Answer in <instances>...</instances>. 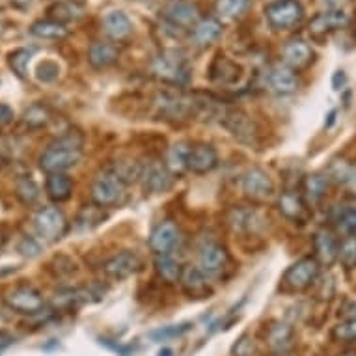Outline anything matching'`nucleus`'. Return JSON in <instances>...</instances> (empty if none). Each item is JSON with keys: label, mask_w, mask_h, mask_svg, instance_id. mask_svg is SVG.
<instances>
[{"label": "nucleus", "mask_w": 356, "mask_h": 356, "mask_svg": "<svg viewBox=\"0 0 356 356\" xmlns=\"http://www.w3.org/2000/svg\"><path fill=\"white\" fill-rule=\"evenodd\" d=\"M84 136L79 131H70L51 144L41 153L40 168L47 174H64L65 170L73 168L82 157Z\"/></svg>", "instance_id": "obj_1"}, {"label": "nucleus", "mask_w": 356, "mask_h": 356, "mask_svg": "<svg viewBox=\"0 0 356 356\" xmlns=\"http://www.w3.org/2000/svg\"><path fill=\"white\" fill-rule=\"evenodd\" d=\"M125 191H127V183L123 181L114 170H103L101 174L95 175L92 187H90L94 204L101 205V207L122 205L125 194H127Z\"/></svg>", "instance_id": "obj_2"}, {"label": "nucleus", "mask_w": 356, "mask_h": 356, "mask_svg": "<svg viewBox=\"0 0 356 356\" xmlns=\"http://www.w3.org/2000/svg\"><path fill=\"white\" fill-rule=\"evenodd\" d=\"M155 111L164 120H188L200 111V103L183 94H159L155 97Z\"/></svg>", "instance_id": "obj_3"}, {"label": "nucleus", "mask_w": 356, "mask_h": 356, "mask_svg": "<svg viewBox=\"0 0 356 356\" xmlns=\"http://www.w3.org/2000/svg\"><path fill=\"white\" fill-rule=\"evenodd\" d=\"M4 304L10 309H13L15 314H23V316H38L45 308L43 295L26 284L8 289L4 293Z\"/></svg>", "instance_id": "obj_4"}, {"label": "nucleus", "mask_w": 356, "mask_h": 356, "mask_svg": "<svg viewBox=\"0 0 356 356\" xmlns=\"http://www.w3.org/2000/svg\"><path fill=\"white\" fill-rule=\"evenodd\" d=\"M265 17L276 30H291L302 23L304 8L298 0H275L265 8Z\"/></svg>", "instance_id": "obj_5"}, {"label": "nucleus", "mask_w": 356, "mask_h": 356, "mask_svg": "<svg viewBox=\"0 0 356 356\" xmlns=\"http://www.w3.org/2000/svg\"><path fill=\"white\" fill-rule=\"evenodd\" d=\"M317 276H319V261L316 257H304L300 261L293 263L284 273L282 286L286 291H304L316 284Z\"/></svg>", "instance_id": "obj_6"}, {"label": "nucleus", "mask_w": 356, "mask_h": 356, "mask_svg": "<svg viewBox=\"0 0 356 356\" xmlns=\"http://www.w3.org/2000/svg\"><path fill=\"white\" fill-rule=\"evenodd\" d=\"M35 234L47 243H56L67 232V220L58 207H43L34 216Z\"/></svg>", "instance_id": "obj_7"}, {"label": "nucleus", "mask_w": 356, "mask_h": 356, "mask_svg": "<svg viewBox=\"0 0 356 356\" xmlns=\"http://www.w3.org/2000/svg\"><path fill=\"white\" fill-rule=\"evenodd\" d=\"M152 71L157 79L174 86H185L188 82L187 65L175 53H163L157 56L153 60Z\"/></svg>", "instance_id": "obj_8"}, {"label": "nucleus", "mask_w": 356, "mask_h": 356, "mask_svg": "<svg viewBox=\"0 0 356 356\" xmlns=\"http://www.w3.org/2000/svg\"><path fill=\"white\" fill-rule=\"evenodd\" d=\"M140 181L144 191L149 194L168 193L174 185V174L161 161H152L142 166Z\"/></svg>", "instance_id": "obj_9"}, {"label": "nucleus", "mask_w": 356, "mask_h": 356, "mask_svg": "<svg viewBox=\"0 0 356 356\" xmlns=\"http://www.w3.org/2000/svg\"><path fill=\"white\" fill-rule=\"evenodd\" d=\"M243 193L246 198L252 202H267L275 194V183L269 177V174L261 168H250L243 175L241 181Z\"/></svg>", "instance_id": "obj_10"}, {"label": "nucleus", "mask_w": 356, "mask_h": 356, "mask_svg": "<svg viewBox=\"0 0 356 356\" xmlns=\"http://www.w3.org/2000/svg\"><path fill=\"white\" fill-rule=\"evenodd\" d=\"M224 218L235 234H259L265 228V218L252 207H229Z\"/></svg>", "instance_id": "obj_11"}, {"label": "nucleus", "mask_w": 356, "mask_h": 356, "mask_svg": "<svg viewBox=\"0 0 356 356\" xmlns=\"http://www.w3.org/2000/svg\"><path fill=\"white\" fill-rule=\"evenodd\" d=\"M142 269V259L138 257V254L131 250L120 252L116 256H112L108 261L103 265V270L105 275L111 278V280L122 282L129 276L136 275L138 270Z\"/></svg>", "instance_id": "obj_12"}, {"label": "nucleus", "mask_w": 356, "mask_h": 356, "mask_svg": "<svg viewBox=\"0 0 356 356\" xmlns=\"http://www.w3.org/2000/svg\"><path fill=\"white\" fill-rule=\"evenodd\" d=\"M220 123L228 129L237 140L246 142V144H252V142L256 140V123L252 122V118L248 114H245L243 111H235V108L226 111L222 114Z\"/></svg>", "instance_id": "obj_13"}, {"label": "nucleus", "mask_w": 356, "mask_h": 356, "mask_svg": "<svg viewBox=\"0 0 356 356\" xmlns=\"http://www.w3.org/2000/svg\"><path fill=\"white\" fill-rule=\"evenodd\" d=\"M164 17L177 29H187L198 23L200 10L191 0H170L164 6Z\"/></svg>", "instance_id": "obj_14"}, {"label": "nucleus", "mask_w": 356, "mask_h": 356, "mask_svg": "<svg viewBox=\"0 0 356 356\" xmlns=\"http://www.w3.org/2000/svg\"><path fill=\"white\" fill-rule=\"evenodd\" d=\"M229 254L218 243H207L200 250V269L207 276H218L228 269Z\"/></svg>", "instance_id": "obj_15"}, {"label": "nucleus", "mask_w": 356, "mask_h": 356, "mask_svg": "<svg viewBox=\"0 0 356 356\" xmlns=\"http://www.w3.org/2000/svg\"><path fill=\"white\" fill-rule=\"evenodd\" d=\"M276 205H278L280 215L286 216L287 220L300 222V224L308 220L309 209L302 194L295 193V191H284L278 196V204Z\"/></svg>", "instance_id": "obj_16"}, {"label": "nucleus", "mask_w": 356, "mask_h": 356, "mask_svg": "<svg viewBox=\"0 0 356 356\" xmlns=\"http://www.w3.org/2000/svg\"><path fill=\"white\" fill-rule=\"evenodd\" d=\"M314 252H316V259L321 265L330 267L334 261H338L339 241L336 234L328 228L317 229L314 235Z\"/></svg>", "instance_id": "obj_17"}, {"label": "nucleus", "mask_w": 356, "mask_h": 356, "mask_svg": "<svg viewBox=\"0 0 356 356\" xmlns=\"http://www.w3.org/2000/svg\"><path fill=\"white\" fill-rule=\"evenodd\" d=\"M179 284L191 298H207L213 293L207 275L200 267H193V265L183 269Z\"/></svg>", "instance_id": "obj_18"}, {"label": "nucleus", "mask_w": 356, "mask_h": 356, "mask_svg": "<svg viewBox=\"0 0 356 356\" xmlns=\"http://www.w3.org/2000/svg\"><path fill=\"white\" fill-rule=\"evenodd\" d=\"M177 239H179V229H177V226L172 220H164L159 226H155V229L149 235V248L157 256H163V254H168L174 248Z\"/></svg>", "instance_id": "obj_19"}, {"label": "nucleus", "mask_w": 356, "mask_h": 356, "mask_svg": "<svg viewBox=\"0 0 356 356\" xmlns=\"http://www.w3.org/2000/svg\"><path fill=\"white\" fill-rule=\"evenodd\" d=\"M218 166V153L209 144H196L188 155V170L194 174H207Z\"/></svg>", "instance_id": "obj_20"}, {"label": "nucleus", "mask_w": 356, "mask_h": 356, "mask_svg": "<svg viewBox=\"0 0 356 356\" xmlns=\"http://www.w3.org/2000/svg\"><path fill=\"white\" fill-rule=\"evenodd\" d=\"M267 81H269L270 90L280 95L295 94L298 90V76L289 65H275L269 71Z\"/></svg>", "instance_id": "obj_21"}, {"label": "nucleus", "mask_w": 356, "mask_h": 356, "mask_svg": "<svg viewBox=\"0 0 356 356\" xmlns=\"http://www.w3.org/2000/svg\"><path fill=\"white\" fill-rule=\"evenodd\" d=\"M103 29L114 41H125L133 34V21L122 10H112L103 17Z\"/></svg>", "instance_id": "obj_22"}, {"label": "nucleus", "mask_w": 356, "mask_h": 356, "mask_svg": "<svg viewBox=\"0 0 356 356\" xmlns=\"http://www.w3.org/2000/svg\"><path fill=\"white\" fill-rule=\"evenodd\" d=\"M345 24H349V13H345L343 10H330V12L319 13L317 17H314V21L309 23V34L323 38L328 32L341 29Z\"/></svg>", "instance_id": "obj_23"}, {"label": "nucleus", "mask_w": 356, "mask_h": 356, "mask_svg": "<svg viewBox=\"0 0 356 356\" xmlns=\"http://www.w3.org/2000/svg\"><path fill=\"white\" fill-rule=\"evenodd\" d=\"M282 54H284V60L291 70H304L314 60V51L304 40L287 41Z\"/></svg>", "instance_id": "obj_24"}, {"label": "nucleus", "mask_w": 356, "mask_h": 356, "mask_svg": "<svg viewBox=\"0 0 356 356\" xmlns=\"http://www.w3.org/2000/svg\"><path fill=\"white\" fill-rule=\"evenodd\" d=\"M293 327L289 323L284 321H275L267 330V345L275 355H286L289 347L293 345Z\"/></svg>", "instance_id": "obj_25"}, {"label": "nucleus", "mask_w": 356, "mask_h": 356, "mask_svg": "<svg viewBox=\"0 0 356 356\" xmlns=\"http://www.w3.org/2000/svg\"><path fill=\"white\" fill-rule=\"evenodd\" d=\"M222 35V24L218 19L205 17L200 19L193 29V41L198 47H209Z\"/></svg>", "instance_id": "obj_26"}, {"label": "nucleus", "mask_w": 356, "mask_h": 356, "mask_svg": "<svg viewBox=\"0 0 356 356\" xmlns=\"http://www.w3.org/2000/svg\"><path fill=\"white\" fill-rule=\"evenodd\" d=\"M118 56H120V53H118L116 45H112V43L97 41V43H92V47L88 49V62L95 70L111 67L118 60Z\"/></svg>", "instance_id": "obj_27"}, {"label": "nucleus", "mask_w": 356, "mask_h": 356, "mask_svg": "<svg viewBox=\"0 0 356 356\" xmlns=\"http://www.w3.org/2000/svg\"><path fill=\"white\" fill-rule=\"evenodd\" d=\"M328 185H330V177L328 174H321V172H316V174L306 175V179L302 183V196L306 202L309 204H317L325 198V194L328 191Z\"/></svg>", "instance_id": "obj_28"}, {"label": "nucleus", "mask_w": 356, "mask_h": 356, "mask_svg": "<svg viewBox=\"0 0 356 356\" xmlns=\"http://www.w3.org/2000/svg\"><path fill=\"white\" fill-rule=\"evenodd\" d=\"M47 196L56 204H62L65 200L71 198L73 194V181L70 175L65 174H49L47 183H45Z\"/></svg>", "instance_id": "obj_29"}, {"label": "nucleus", "mask_w": 356, "mask_h": 356, "mask_svg": "<svg viewBox=\"0 0 356 356\" xmlns=\"http://www.w3.org/2000/svg\"><path fill=\"white\" fill-rule=\"evenodd\" d=\"M47 13L49 19L65 24L81 19L84 15V6L75 2V0H62V2H54L53 6H49Z\"/></svg>", "instance_id": "obj_30"}, {"label": "nucleus", "mask_w": 356, "mask_h": 356, "mask_svg": "<svg viewBox=\"0 0 356 356\" xmlns=\"http://www.w3.org/2000/svg\"><path fill=\"white\" fill-rule=\"evenodd\" d=\"M328 177H332L334 181L339 183L345 191L356 196V166H353L347 161H334L328 170Z\"/></svg>", "instance_id": "obj_31"}, {"label": "nucleus", "mask_w": 356, "mask_h": 356, "mask_svg": "<svg viewBox=\"0 0 356 356\" xmlns=\"http://www.w3.org/2000/svg\"><path fill=\"white\" fill-rule=\"evenodd\" d=\"M193 146L188 142H175L174 146H170L168 153H166V166L174 175L181 174L185 170H188V155H191Z\"/></svg>", "instance_id": "obj_32"}, {"label": "nucleus", "mask_w": 356, "mask_h": 356, "mask_svg": "<svg viewBox=\"0 0 356 356\" xmlns=\"http://www.w3.org/2000/svg\"><path fill=\"white\" fill-rule=\"evenodd\" d=\"M67 32L70 30L65 29V24L53 21V19H41L30 26V34L40 40H64Z\"/></svg>", "instance_id": "obj_33"}, {"label": "nucleus", "mask_w": 356, "mask_h": 356, "mask_svg": "<svg viewBox=\"0 0 356 356\" xmlns=\"http://www.w3.org/2000/svg\"><path fill=\"white\" fill-rule=\"evenodd\" d=\"M155 270H157L159 278L166 282V284H177V282L181 280L183 267L179 265L177 259H174L168 254L155 257Z\"/></svg>", "instance_id": "obj_34"}, {"label": "nucleus", "mask_w": 356, "mask_h": 356, "mask_svg": "<svg viewBox=\"0 0 356 356\" xmlns=\"http://www.w3.org/2000/svg\"><path fill=\"white\" fill-rule=\"evenodd\" d=\"M106 218V213L103 211V207L97 204H92V205H84L76 216L75 220V228L79 232H86V229H94L99 226L101 222Z\"/></svg>", "instance_id": "obj_35"}, {"label": "nucleus", "mask_w": 356, "mask_h": 356, "mask_svg": "<svg viewBox=\"0 0 356 356\" xmlns=\"http://www.w3.org/2000/svg\"><path fill=\"white\" fill-rule=\"evenodd\" d=\"M239 65L226 58H218L211 67V79L220 84H232L239 79Z\"/></svg>", "instance_id": "obj_36"}, {"label": "nucleus", "mask_w": 356, "mask_h": 356, "mask_svg": "<svg viewBox=\"0 0 356 356\" xmlns=\"http://www.w3.org/2000/svg\"><path fill=\"white\" fill-rule=\"evenodd\" d=\"M21 122H23L24 127L41 129V127H45V125L51 122V112H49V108L45 105H41V103H34V105H30L29 108L23 112Z\"/></svg>", "instance_id": "obj_37"}, {"label": "nucleus", "mask_w": 356, "mask_h": 356, "mask_svg": "<svg viewBox=\"0 0 356 356\" xmlns=\"http://www.w3.org/2000/svg\"><path fill=\"white\" fill-rule=\"evenodd\" d=\"M252 0H216L215 10L216 13L224 19L241 17L246 10L250 8Z\"/></svg>", "instance_id": "obj_38"}, {"label": "nucleus", "mask_w": 356, "mask_h": 356, "mask_svg": "<svg viewBox=\"0 0 356 356\" xmlns=\"http://www.w3.org/2000/svg\"><path fill=\"white\" fill-rule=\"evenodd\" d=\"M15 194H17V198L21 200L24 205H34L41 196L38 183H35L32 177H26V175H24V177H21V179H17V185H15Z\"/></svg>", "instance_id": "obj_39"}, {"label": "nucleus", "mask_w": 356, "mask_h": 356, "mask_svg": "<svg viewBox=\"0 0 356 356\" xmlns=\"http://www.w3.org/2000/svg\"><path fill=\"white\" fill-rule=\"evenodd\" d=\"M338 261L343 265L345 269L350 270L356 267V235H347L339 243Z\"/></svg>", "instance_id": "obj_40"}, {"label": "nucleus", "mask_w": 356, "mask_h": 356, "mask_svg": "<svg viewBox=\"0 0 356 356\" xmlns=\"http://www.w3.org/2000/svg\"><path fill=\"white\" fill-rule=\"evenodd\" d=\"M30 56H32V53H30L29 49H15V51L8 54V64H10L12 71L19 79H26Z\"/></svg>", "instance_id": "obj_41"}, {"label": "nucleus", "mask_w": 356, "mask_h": 356, "mask_svg": "<svg viewBox=\"0 0 356 356\" xmlns=\"http://www.w3.org/2000/svg\"><path fill=\"white\" fill-rule=\"evenodd\" d=\"M332 338L341 343H356V319H345L336 325L332 330Z\"/></svg>", "instance_id": "obj_42"}, {"label": "nucleus", "mask_w": 356, "mask_h": 356, "mask_svg": "<svg viewBox=\"0 0 356 356\" xmlns=\"http://www.w3.org/2000/svg\"><path fill=\"white\" fill-rule=\"evenodd\" d=\"M191 323H181V325H170V327H163L159 328V330H153L149 334V338L153 341H164V339H170V338H177V336H183L185 332L191 330Z\"/></svg>", "instance_id": "obj_43"}, {"label": "nucleus", "mask_w": 356, "mask_h": 356, "mask_svg": "<svg viewBox=\"0 0 356 356\" xmlns=\"http://www.w3.org/2000/svg\"><path fill=\"white\" fill-rule=\"evenodd\" d=\"M338 226L347 235H356V205L345 207L338 216Z\"/></svg>", "instance_id": "obj_44"}, {"label": "nucleus", "mask_w": 356, "mask_h": 356, "mask_svg": "<svg viewBox=\"0 0 356 356\" xmlns=\"http://www.w3.org/2000/svg\"><path fill=\"white\" fill-rule=\"evenodd\" d=\"M38 79L41 82H53L58 79L60 75V65L54 62V60H43L40 65H38Z\"/></svg>", "instance_id": "obj_45"}, {"label": "nucleus", "mask_w": 356, "mask_h": 356, "mask_svg": "<svg viewBox=\"0 0 356 356\" xmlns=\"http://www.w3.org/2000/svg\"><path fill=\"white\" fill-rule=\"evenodd\" d=\"M232 355L234 356H252L254 355V341L248 334H243L235 345L232 347Z\"/></svg>", "instance_id": "obj_46"}, {"label": "nucleus", "mask_w": 356, "mask_h": 356, "mask_svg": "<svg viewBox=\"0 0 356 356\" xmlns=\"http://www.w3.org/2000/svg\"><path fill=\"white\" fill-rule=\"evenodd\" d=\"M17 250H19V254L24 257H35V256H40L41 246H40V243H38L35 239H32V237H23V239H21V243H19Z\"/></svg>", "instance_id": "obj_47"}, {"label": "nucleus", "mask_w": 356, "mask_h": 356, "mask_svg": "<svg viewBox=\"0 0 356 356\" xmlns=\"http://www.w3.org/2000/svg\"><path fill=\"white\" fill-rule=\"evenodd\" d=\"M13 118H15V114H13L12 106L0 103V125H8V123L12 122Z\"/></svg>", "instance_id": "obj_48"}, {"label": "nucleus", "mask_w": 356, "mask_h": 356, "mask_svg": "<svg viewBox=\"0 0 356 356\" xmlns=\"http://www.w3.org/2000/svg\"><path fill=\"white\" fill-rule=\"evenodd\" d=\"M12 157V146L8 144L6 138H0V164H4Z\"/></svg>", "instance_id": "obj_49"}, {"label": "nucleus", "mask_w": 356, "mask_h": 356, "mask_svg": "<svg viewBox=\"0 0 356 356\" xmlns=\"http://www.w3.org/2000/svg\"><path fill=\"white\" fill-rule=\"evenodd\" d=\"M347 82V76H345V71H336L332 79V86L334 90H341Z\"/></svg>", "instance_id": "obj_50"}, {"label": "nucleus", "mask_w": 356, "mask_h": 356, "mask_svg": "<svg viewBox=\"0 0 356 356\" xmlns=\"http://www.w3.org/2000/svg\"><path fill=\"white\" fill-rule=\"evenodd\" d=\"M12 343H13L12 336H10L8 332H2V330H0V355H2V353H4V350H6Z\"/></svg>", "instance_id": "obj_51"}, {"label": "nucleus", "mask_w": 356, "mask_h": 356, "mask_svg": "<svg viewBox=\"0 0 356 356\" xmlns=\"http://www.w3.org/2000/svg\"><path fill=\"white\" fill-rule=\"evenodd\" d=\"M341 312H343L345 319H356V302H345Z\"/></svg>", "instance_id": "obj_52"}, {"label": "nucleus", "mask_w": 356, "mask_h": 356, "mask_svg": "<svg viewBox=\"0 0 356 356\" xmlns=\"http://www.w3.org/2000/svg\"><path fill=\"white\" fill-rule=\"evenodd\" d=\"M10 235H12V232H10V228H8V226H0V248H4V246L8 245Z\"/></svg>", "instance_id": "obj_53"}, {"label": "nucleus", "mask_w": 356, "mask_h": 356, "mask_svg": "<svg viewBox=\"0 0 356 356\" xmlns=\"http://www.w3.org/2000/svg\"><path fill=\"white\" fill-rule=\"evenodd\" d=\"M12 4L13 6H17V8H29L34 4V0H12Z\"/></svg>", "instance_id": "obj_54"}, {"label": "nucleus", "mask_w": 356, "mask_h": 356, "mask_svg": "<svg viewBox=\"0 0 356 356\" xmlns=\"http://www.w3.org/2000/svg\"><path fill=\"white\" fill-rule=\"evenodd\" d=\"M336 122V111H332L330 114H328V123H327V127H330L332 123Z\"/></svg>", "instance_id": "obj_55"}, {"label": "nucleus", "mask_w": 356, "mask_h": 356, "mask_svg": "<svg viewBox=\"0 0 356 356\" xmlns=\"http://www.w3.org/2000/svg\"><path fill=\"white\" fill-rule=\"evenodd\" d=\"M338 356H356V349H347L343 353H339Z\"/></svg>", "instance_id": "obj_56"}, {"label": "nucleus", "mask_w": 356, "mask_h": 356, "mask_svg": "<svg viewBox=\"0 0 356 356\" xmlns=\"http://www.w3.org/2000/svg\"><path fill=\"white\" fill-rule=\"evenodd\" d=\"M174 353H172V349H163L161 353H159V356H172Z\"/></svg>", "instance_id": "obj_57"}]
</instances>
